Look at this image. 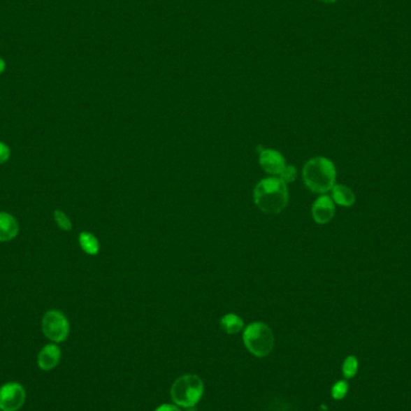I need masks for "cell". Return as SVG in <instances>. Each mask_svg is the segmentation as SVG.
<instances>
[{
  "mask_svg": "<svg viewBox=\"0 0 411 411\" xmlns=\"http://www.w3.org/2000/svg\"><path fill=\"white\" fill-rule=\"evenodd\" d=\"M220 327L227 334H236L245 329V322L236 314H226L220 319Z\"/></svg>",
  "mask_w": 411,
  "mask_h": 411,
  "instance_id": "12",
  "label": "cell"
},
{
  "mask_svg": "<svg viewBox=\"0 0 411 411\" xmlns=\"http://www.w3.org/2000/svg\"><path fill=\"white\" fill-rule=\"evenodd\" d=\"M347 384L345 382H338L337 384H334L333 387H332V391H331V394H332V397L334 399H342L347 394Z\"/></svg>",
  "mask_w": 411,
  "mask_h": 411,
  "instance_id": "16",
  "label": "cell"
},
{
  "mask_svg": "<svg viewBox=\"0 0 411 411\" xmlns=\"http://www.w3.org/2000/svg\"><path fill=\"white\" fill-rule=\"evenodd\" d=\"M10 154H11V150L9 146L4 142L0 141V165H3L9 160Z\"/></svg>",
  "mask_w": 411,
  "mask_h": 411,
  "instance_id": "18",
  "label": "cell"
},
{
  "mask_svg": "<svg viewBox=\"0 0 411 411\" xmlns=\"http://www.w3.org/2000/svg\"><path fill=\"white\" fill-rule=\"evenodd\" d=\"M279 178L284 180L287 185V183H291V182H294L297 178V170H296V167L292 166V165H287L283 172L280 173Z\"/></svg>",
  "mask_w": 411,
  "mask_h": 411,
  "instance_id": "17",
  "label": "cell"
},
{
  "mask_svg": "<svg viewBox=\"0 0 411 411\" xmlns=\"http://www.w3.org/2000/svg\"><path fill=\"white\" fill-rule=\"evenodd\" d=\"M243 342L250 354L257 357H266L273 350V332L264 322H253L245 327Z\"/></svg>",
  "mask_w": 411,
  "mask_h": 411,
  "instance_id": "4",
  "label": "cell"
},
{
  "mask_svg": "<svg viewBox=\"0 0 411 411\" xmlns=\"http://www.w3.org/2000/svg\"><path fill=\"white\" fill-rule=\"evenodd\" d=\"M205 386L201 379L194 374H185L173 382L171 397L178 407L194 408L203 396Z\"/></svg>",
  "mask_w": 411,
  "mask_h": 411,
  "instance_id": "3",
  "label": "cell"
},
{
  "mask_svg": "<svg viewBox=\"0 0 411 411\" xmlns=\"http://www.w3.org/2000/svg\"><path fill=\"white\" fill-rule=\"evenodd\" d=\"M334 213H336V207H334L333 200H332V197L327 196L325 194L317 197L312 206L313 219L315 220V223L320 224V225L330 223L331 220L333 219Z\"/></svg>",
  "mask_w": 411,
  "mask_h": 411,
  "instance_id": "8",
  "label": "cell"
},
{
  "mask_svg": "<svg viewBox=\"0 0 411 411\" xmlns=\"http://www.w3.org/2000/svg\"><path fill=\"white\" fill-rule=\"evenodd\" d=\"M260 166L264 171L267 172L271 176H280L284 168L287 166L285 159L279 153L278 150H264L260 153Z\"/></svg>",
  "mask_w": 411,
  "mask_h": 411,
  "instance_id": "7",
  "label": "cell"
},
{
  "mask_svg": "<svg viewBox=\"0 0 411 411\" xmlns=\"http://www.w3.org/2000/svg\"><path fill=\"white\" fill-rule=\"evenodd\" d=\"M188 411H196V410H194L193 408H189Z\"/></svg>",
  "mask_w": 411,
  "mask_h": 411,
  "instance_id": "22",
  "label": "cell"
},
{
  "mask_svg": "<svg viewBox=\"0 0 411 411\" xmlns=\"http://www.w3.org/2000/svg\"><path fill=\"white\" fill-rule=\"evenodd\" d=\"M254 202L266 215H279L289 203L287 183L273 176L260 180L254 189Z\"/></svg>",
  "mask_w": 411,
  "mask_h": 411,
  "instance_id": "1",
  "label": "cell"
},
{
  "mask_svg": "<svg viewBox=\"0 0 411 411\" xmlns=\"http://www.w3.org/2000/svg\"><path fill=\"white\" fill-rule=\"evenodd\" d=\"M26 402V391L18 382H8L0 387V410L17 411Z\"/></svg>",
  "mask_w": 411,
  "mask_h": 411,
  "instance_id": "6",
  "label": "cell"
},
{
  "mask_svg": "<svg viewBox=\"0 0 411 411\" xmlns=\"http://www.w3.org/2000/svg\"><path fill=\"white\" fill-rule=\"evenodd\" d=\"M20 232V225L13 215L0 212V242L13 240Z\"/></svg>",
  "mask_w": 411,
  "mask_h": 411,
  "instance_id": "10",
  "label": "cell"
},
{
  "mask_svg": "<svg viewBox=\"0 0 411 411\" xmlns=\"http://www.w3.org/2000/svg\"><path fill=\"white\" fill-rule=\"evenodd\" d=\"M62 352L56 344H48L38 355V366L43 370H51L59 363Z\"/></svg>",
  "mask_w": 411,
  "mask_h": 411,
  "instance_id": "9",
  "label": "cell"
},
{
  "mask_svg": "<svg viewBox=\"0 0 411 411\" xmlns=\"http://www.w3.org/2000/svg\"><path fill=\"white\" fill-rule=\"evenodd\" d=\"M320 1H322V3H326V4H333V3H336L337 0H320Z\"/></svg>",
  "mask_w": 411,
  "mask_h": 411,
  "instance_id": "21",
  "label": "cell"
},
{
  "mask_svg": "<svg viewBox=\"0 0 411 411\" xmlns=\"http://www.w3.org/2000/svg\"><path fill=\"white\" fill-rule=\"evenodd\" d=\"M6 68V64H5V60L0 57V73H3Z\"/></svg>",
  "mask_w": 411,
  "mask_h": 411,
  "instance_id": "20",
  "label": "cell"
},
{
  "mask_svg": "<svg viewBox=\"0 0 411 411\" xmlns=\"http://www.w3.org/2000/svg\"><path fill=\"white\" fill-rule=\"evenodd\" d=\"M43 332L52 342H64L70 332L68 319L59 310H48L43 317Z\"/></svg>",
  "mask_w": 411,
  "mask_h": 411,
  "instance_id": "5",
  "label": "cell"
},
{
  "mask_svg": "<svg viewBox=\"0 0 411 411\" xmlns=\"http://www.w3.org/2000/svg\"><path fill=\"white\" fill-rule=\"evenodd\" d=\"M53 218H55V222H56L60 230H63V231H71L73 230V223L63 210H55Z\"/></svg>",
  "mask_w": 411,
  "mask_h": 411,
  "instance_id": "14",
  "label": "cell"
},
{
  "mask_svg": "<svg viewBox=\"0 0 411 411\" xmlns=\"http://www.w3.org/2000/svg\"><path fill=\"white\" fill-rule=\"evenodd\" d=\"M78 243H80L82 250L88 255L94 257L100 250L98 238L90 232H81L78 236Z\"/></svg>",
  "mask_w": 411,
  "mask_h": 411,
  "instance_id": "13",
  "label": "cell"
},
{
  "mask_svg": "<svg viewBox=\"0 0 411 411\" xmlns=\"http://www.w3.org/2000/svg\"><path fill=\"white\" fill-rule=\"evenodd\" d=\"M331 192H332V200L337 205L352 207L356 202L355 193L347 185H334Z\"/></svg>",
  "mask_w": 411,
  "mask_h": 411,
  "instance_id": "11",
  "label": "cell"
},
{
  "mask_svg": "<svg viewBox=\"0 0 411 411\" xmlns=\"http://www.w3.org/2000/svg\"><path fill=\"white\" fill-rule=\"evenodd\" d=\"M304 185L317 194L329 193L336 185L337 171L334 164L325 157L309 159L303 167Z\"/></svg>",
  "mask_w": 411,
  "mask_h": 411,
  "instance_id": "2",
  "label": "cell"
},
{
  "mask_svg": "<svg viewBox=\"0 0 411 411\" xmlns=\"http://www.w3.org/2000/svg\"><path fill=\"white\" fill-rule=\"evenodd\" d=\"M155 411H180V408L177 407V405H173V404H163V405H160V407L157 409Z\"/></svg>",
  "mask_w": 411,
  "mask_h": 411,
  "instance_id": "19",
  "label": "cell"
},
{
  "mask_svg": "<svg viewBox=\"0 0 411 411\" xmlns=\"http://www.w3.org/2000/svg\"><path fill=\"white\" fill-rule=\"evenodd\" d=\"M357 368H359V361L354 356H349L342 364V374H344V377L350 379V377H355Z\"/></svg>",
  "mask_w": 411,
  "mask_h": 411,
  "instance_id": "15",
  "label": "cell"
}]
</instances>
